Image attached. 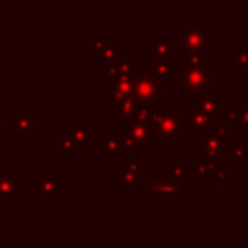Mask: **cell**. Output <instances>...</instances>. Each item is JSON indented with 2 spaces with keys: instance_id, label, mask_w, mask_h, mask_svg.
<instances>
[{
  "instance_id": "cell-1",
  "label": "cell",
  "mask_w": 248,
  "mask_h": 248,
  "mask_svg": "<svg viewBox=\"0 0 248 248\" xmlns=\"http://www.w3.org/2000/svg\"><path fill=\"white\" fill-rule=\"evenodd\" d=\"M176 89L182 91L184 97H202V95H219L221 87V72L207 66H194L186 60L176 62Z\"/></svg>"
},
{
  "instance_id": "cell-2",
  "label": "cell",
  "mask_w": 248,
  "mask_h": 248,
  "mask_svg": "<svg viewBox=\"0 0 248 248\" xmlns=\"http://www.w3.org/2000/svg\"><path fill=\"white\" fill-rule=\"evenodd\" d=\"M176 52L186 54H211V27L202 17H184L172 33Z\"/></svg>"
},
{
  "instance_id": "cell-3",
  "label": "cell",
  "mask_w": 248,
  "mask_h": 248,
  "mask_svg": "<svg viewBox=\"0 0 248 248\" xmlns=\"http://www.w3.org/2000/svg\"><path fill=\"white\" fill-rule=\"evenodd\" d=\"M151 126L159 140L163 141H182L186 136L182 124V107L176 105H157Z\"/></svg>"
},
{
  "instance_id": "cell-4",
  "label": "cell",
  "mask_w": 248,
  "mask_h": 248,
  "mask_svg": "<svg viewBox=\"0 0 248 248\" xmlns=\"http://www.w3.org/2000/svg\"><path fill=\"white\" fill-rule=\"evenodd\" d=\"M132 97L138 105H157L163 97V79H159L149 68H141L134 76Z\"/></svg>"
},
{
  "instance_id": "cell-5",
  "label": "cell",
  "mask_w": 248,
  "mask_h": 248,
  "mask_svg": "<svg viewBox=\"0 0 248 248\" xmlns=\"http://www.w3.org/2000/svg\"><path fill=\"white\" fill-rule=\"evenodd\" d=\"M231 140H223L215 136L211 130L202 134H192V149L202 151L205 159H227L231 157Z\"/></svg>"
},
{
  "instance_id": "cell-6",
  "label": "cell",
  "mask_w": 248,
  "mask_h": 248,
  "mask_svg": "<svg viewBox=\"0 0 248 248\" xmlns=\"http://www.w3.org/2000/svg\"><path fill=\"white\" fill-rule=\"evenodd\" d=\"M122 134L134 141L136 149L153 151V149L159 147V138H157V134H155V130H153L151 124H143V122L130 120V122L122 124Z\"/></svg>"
},
{
  "instance_id": "cell-7",
  "label": "cell",
  "mask_w": 248,
  "mask_h": 248,
  "mask_svg": "<svg viewBox=\"0 0 248 248\" xmlns=\"http://www.w3.org/2000/svg\"><path fill=\"white\" fill-rule=\"evenodd\" d=\"M132 91H134V76H122V78H116V79H105L103 103L112 108L114 105L130 99Z\"/></svg>"
},
{
  "instance_id": "cell-8",
  "label": "cell",
  "mask_w": 248,
  "mask_h": 248,
  "mask_svg": "<svg viewBox=\"0 0 248 248\" xmlns=\"http://www.w3.org/2000/svg\"><path fill=\"white\" fill-rule=\"evenodd\" d=\"M68 132L79 149H101L103 151V140H97L95 122H70Z\"/></svg>"
},
{
  "instance_id": "cell-9",
  "label": "cell",
  "mask_w": 248,
  "mask_h": 248,
  "mask_svg": "<svg viewBox=\"0 0 248 248\" xmlns=\"http://www.w3.org/2000/svg\"><path fill=\"white\" fill-rule=\"evenodd\" d=\"M192 107L217 118V120H227L229 112V97L227 95H202L192 99Z\"/></svg>"
},
{
  "instance_id": "cell-10",
  "label": "cell",
  "mask_w": 248,
  "mask_h": 248,
  "mask_svg": "<svg viewBox=\"0 0 248 248\" xmlns=\"http://www.w3.org/2000/svg\"><path fill=\"white\" fill-rule=\"evenodd\" d=\"M27 192V178L16 167H0V196H23Z\"/></svg>"
},
{
  "instance_id": "cell-11",
  "label": "cell",
  "mask_w": 248,
  "mask_h": 248,
  "mask_svg": "<svg viewBox=\"0 0 248 248\" xmlns=\"http://www.w3.org/2000/svg\"><path fill=\"white\" fill-rule=\"evenodd\" d=\"M182 124H184L186 132L202 134V132H209L217 124V118H213L194 107H182Z\"/></svg>"
},
{
  "instance_id": "cell-12",
  "label": "cell",
  "mask_w": 248,
  "mask_h": 248,
  "mask_svg": "<svg viewBox=\"0 0 248 248\" xmlns=\"http://www.w3.org/2000/svg\"><path fill=\"white\" fill-rule=\"evenodd\" d=\"M149 192L151 194H165V196H176V194H192L194 186L186 180H178L172 176H155L149 180Z\"/></svg>"
},
{
  "instance_id": "cell-13",
  "label": "cell",
  "mask_w": 248,
  "mask_h": 248,
  "mask_svg": "<svg viewBox=\"0 0 248 248\" xmlns=\"http://www.w3.org/2000/svg\"><path fill=\"white\" fill-rule=\"evenodd\" d=\"M149 58H172L176 60V46L170 35H149L147 37Z\"/></svg>"
},
{
  "instance_id": "cell-14",
  "label": "cell",
  "mask_w": 248,
  "mask_h": 248,
  "mask_svg": "<svg viewBox=\"0 0 248 248\" xmlns=\"http://www.w3.org/2000/svg\"><path fill=\"white\" fill-rule=\"evenodd\" d=\"M132 151L124 143L122 132H105L103 134V157L105 159H126Z\"/></svg>"
},
{
  "instance_id": "cell-15",
  "label": "cell",
  "mask_w": 248,
  "mask_h": 248,
  "mask_svg": "<svg viewBox=\"0 0 248 248\" xmlns=\"http://www.w3.org/2000/svg\"><path fill=\"white\" fill-rule=\"evenodd\" d=\"M143 169H145V167H143ZM143 169H141V172H143ZM141 172H132V170H126L122 165H118V167L112 169V184L120 186L122 194H130L132 188L140 184Z\"/></svg>"
},
{
  "instance_id": "cell-16",
  "label": "cell",
  "mask_w": 248,
  "mask_h": 248,
  "mask_svg": "<svg viewBox=\"0 0 248 248\" xmlns=\"http://www.w3.org/2000/svg\"><path fill=\"white\" fill-rule=\"evenodd\" d=\"M62 186V178L56 174H37L33 176V192L37 196H52L60 190Z\"/></svg>"
},
{
  "instance_id": "cell-17",
  "label": "cell",
  "mask_w": 248,
  "mask_h": 248,
  "mask_svg": "<svg viewBox=\"0 0 248 248\" xmlns=\"http://www.w3.org/2000/svg\"><path fill=\"white\" fill-rule=\"evenodd\" d=\"M50 149L58 151L62 159H78V155H79V147L76 145V141L68 130L60 132V138L50 141Z\"/></svg>"
},
{
  "instance_id": "cell-18",
  "label": "cell",
  "mask_w": 248,
  "mask_h": 248,
  "mask_svg": "<svg viewBox=\"0 0 248 248\" xmlns=\"http://www.w3.org/2000/svg\"><path fill=\"white\" fill-rule=\"evenodd\" d=\"M176 62L172 58H149V70L159 79H174L176 78Z\"/></svg>"
},
{
  "instance_id": "cell-19",
  "label": "cell",
  "mask_w": 248,
  "mask_h": 248,
  "mask_svg": "<svg viewBox=\"0 0 248 248\" xmlns=\"http://www.w3.org/2000/svg\"><path fill=\"white\" fill-rule=\"evenodd\" d=\"M165 167L169 170V176H172V178L186 180L188 176H194V169L190 165H186V161L182 157H167Z\"/></svg>"
},
{
  "instance_id": "cell-20",
  "label": "cell",
  "mask_w": 248,
  "mask_h": 248,
  "mask_svg": "<svg viewBox=\"0 0 248 248\" xmlns=\"http://www.w3.org/2000/svg\"><path fill=\"white\" fill-rule=\"evenodd\" d=\"M136 107H138V103H136L134 97H130V99H126V101H122V103H118V105H114V107L110 108V110H112V122H116V124H126V122H130V120L134 118Z\"/></svg>"
},
{
  "instance_id": "cell-21",
  "label": "cell",
  "mask_w": 248,
  "mask_h": 248,
  "mask_svg": "<svg viewBox=\"0 0 248 248\" xmlns=\"http://www.w3.org/2000/svg\"><path fill=\"white\" fill-rule=\"evenodd\" d=\"M114 43L116 41L110 33H91V35L85 37V48H87V52H93V54L101 52L103 48H107Z\"/></svg>"
},
{
  "instance_id": "cell-22",
  "label": "cell",
  "mask_w": 248,
  "mask_h": 248,
  "mask_svg": "<svg viewBox=\"0 0 248 248\" xmlns=\"http://www.w3.org/2000/svg\"><path fill=\"white\" fill-rule=\"evenodd\" d=\"M16 138L19 141H33L35 140V116L27 114L25 118H17Z\"/></svg>"
},
{
  "instance_id": "cell-23",
  "label": "cell",
  "mask_w": 248,
  "mask_h": 248,
  "mask_svg": "<svg viewBox=\"0 0 248 248\" xmlns=\"http://www.w3.org/2000/svg\"><path fill=\"white\" fill-rule=\"evenodd\" d=\"M122 52H124L122 45H120V43H114V45H110V46L103 48L101 52H97V54H95V58H97L99 62H103L105 66H108V64L116 62V60H118V56H120Z\"/></svg>"
},
{
  "instance_id": "cell-24",
  "label": "cell",
  "mask_w": 248,
  "mask_h": 248,
  "mask_svg": "<svg viewBox=\"0 0 248 248\" xmlns=\"http://www.w3.org/2000/svg\"><path fill=\"white\" fill-rule=\"evenodd\" d=\"M231 62H234L240 70H248V43H238L232 52L227 54Z\"/></svg>"
},
{
  "instance_id": "cell-25",
  "label": "cell",
  "mask_w": 248,
  "mask_h": 248,
  "mask_svg": "<svg viewBox=\"0 0 248 248\" xmlns=\"http://www.w3.org/2000/svg\"><path fill=\"white\" fill-rule=\"evenodd\" d=\"M155 107H157V105H138L132 120H136V122H143V124H151Z\"/></svg>"
},
{
  "instance_id": "cell-26",
  "label": "cell",
  "mask_w": 248,
  "mask_h": 248,
  "mask_svg": "<svg viewBox=\"0 0 248 248\" xmlns=\"http://www.w3.org/2000/svg\"><path fill=\"white\" fill-rule=\"evenodd\" d=\"M231 157H234L236 167H240V169L246 167V143L242 140L231 143Z\"/></svg>"
},
{
  "instance_id": "cell-27",
  "label": "cell",
  "mask_w": 248,
  "mask_h": 248,
  "mask_svg": "<svg viewBox=\"0 0 248 248\" xmlns=\"http://www.w3.org/2000/svg\"><path fill=\"white\" fill-rule=\"evenodd\" d=\"M17 118L14 114H0V132L2 134H16Z\"/></svg>"
},
{
  "instance_id": "cell-28",
  "label": "cell",
  "mask_w": 248,
  "mask_h": 248,
  "mask_svg": "<svg viewBox=\"0 0 248 248\" xmlns=\"http://www.w3.org/2000/svg\"><path fill=\"white\" fill-rule=\"evenodd\" d=\"M190 167L194 169V176H209V165L205 157H194Z\"/></svg>"
},
{
  "instance_id": "cell-29",
  "label": "cell",
  "mask_w": 248,
  "mask_h": 248,
  "mask_svg": "<svg viewBox=\"0 0 248 248\" xmlns=\"http://www.w3.org/2000/svg\"><path fill=\"white\" fill-rule=\"evenodd\" d=\"M122 167H124L126 170H132V172H141V169H143L141 161H140L138 157H134V155L122 159Z\"/></svg>"
},
{
  "instance_id": "cell-30",
  "label": "cell",
  "mask_w": 248,
  "mask_h": 248,
  "mask_svg": "<svg viewBox=\"0 0 248 248\" xmlns=\"http://www.w3.org/2000/svg\"><path fill=\"white\" fill-rule=\"evenodd\" d=\"M229 180V170L227 169H219L217 172H211L209 174V182L213 186H219V184H225Z\"/></svg>"
},
{
  "instance_id": "cell-31",
  "label": "cell",
  "mask_w": 248,
  "mask_h": 248,
  "mask_svg": "<svg viewBox=\"0 0 248 248\" xmlns=\"http://www.w3.org/2000/svg\"><path fill=\"white\" fill-rule=\"evenodd\" d=\"M211 132L223 140H229V122L227 120H217V124L211 128Z\"/></svg>"
},
{
  "instance_id": "cell-32",
  "label": "cell",
  "mask_w": 248,
  "mask_h": 248,
  "mask_svg": "<svg viewBox=\"0 0 248 248\" xmlns=\"http://www.w3.org/2000/svg\"><path fill=\"white\" fill-rule=\"evenodd\" d=\"M236 130H238V132H248V105H242L240 118H238V122H236Z\"/></svg>"
},
{
  "instance_id": "cell-33",
  "label": "cell",
  "mask_w": 248,
  "mask_h": 248,
  "mask_svg": "<svg viewBox=\"0 0 248 248\" xmlns=\"http://www.w3.org/2000/svg\"><path fill=\"white\" fill-rule=\"evenodd\" d=\"M240 110H242V105H238V107H231L229 112H227V122H229V124H236L238 118H240Z\"/></svg>"
},
{
  "instance_id": "cell-34",
  "label": "cell",
  "mask_w": 248,
  "mask_h": 248,
  "mask_svg": "<svg viewBox=\"0 0 248 248\" xmlns=\"http://www.w3.org/2000/svg\"><path fill=\"white\" fill-rule=\"evenodd\" d=\"M27 114H29V110H27L25 105H17V107H16V112H14L16 118H25Z\"/></svg>"
},
{
  "instance_id": "cell-35",
  "label": "cell",
  "mask_w": 248,
  "mask_h": 248,
  "mask_svg": "<svg viewBox=\"0 0 248 248\" xmlns=\"http://www.w3.org/2000/svg\"><path fill=\"white\" fill-rule=\"evenodd\" d=\"M43 174H52V169L50 167H43Z\"/></svg>"
},
{
  "instance_id": "cell-36",
  "label": "cell",
  "mask_w": 248,
  "mask_h": 248,
  "mask_svg": "<svg viewBox=\"0 0 248 248\" xmlns=\"http://www.w3.org/2000/svg\"><path fill=\"white\" fill-rule=\"evenodd\" d=\"M244 105H248V97H246V99H244Z\"/></svg>"
}]
</instances>
